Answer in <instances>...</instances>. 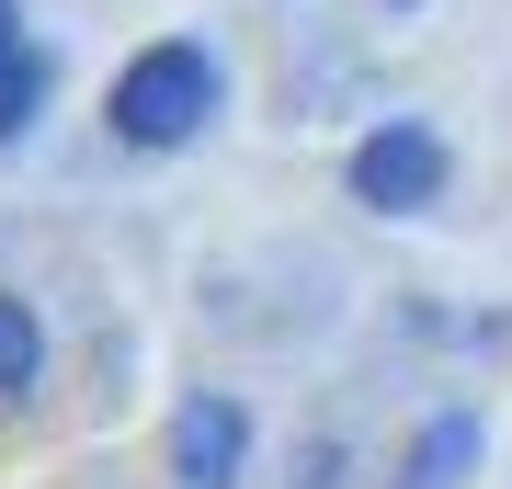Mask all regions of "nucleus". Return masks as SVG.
I'll use <instances>...</instances> for the list:
<instances>
[{
  "label": "nucleus",
  "mask_w": 512,
  "mask_h": 489,
  "mask_svg": "<svg viewBox=\"0 0 512 489\" xmlns=\"http://www.w3.org/2000/svg\"><path fill=\"white\" fill-rule=\"evenodd\" d=\"M35 364H46L35 308H23V296H0V399H23V387H35Z\"/></svg>",
  "instance_id": "20e7f679"
},
{
  "label": "nucleus",
  "mask_w": 512,
  "mask_h": 489,
  "mask_svg": "<svg viewBox=\"0 0 512 489\" xmlns=\"http://www.w3.org/2000/svg\"><path fill=\"white\" fill-rule=\"evenodd\" d=\"M444 194V137L433 126H387L353 148V205H376V217H410V205Z\"/></svg>",
  "instance_id": "f03ea898"
},
{
  "label": "nucleus",
  "mask_w": 512,
  "mask_h": 489,
  "mask_svg": "<svg viewBox=\"0 0 512 489\" xmlns=\"http://www.w3.org/2000/svg\"><path fill=\"white\" fill-rule=\"evenodd\" d=\"M35 103H46V46H12L0 57V148L35 126Z\"/></svg>",
  "instance_id": "39448f33"
},
{
  "label": "nucleus",
  "mask_w": 512,
  "mask_h": 489,
  "mask_svg": "<svg viewBox=\"0 0 512 489\" xmlns=\"http://www.w3.org/2000/svg\"><path fill=\"white\" fill-rule=\"evenodd\" d=\"M205 114H217V57L205 46H148L126 80H114V137L126 148H183Z\"/></svg>",
  "instance_id": "f257e3e1"
},
{
  "label": "nucleus",
  "mask_w": 512,
  "mask_h": 489,
  "mask_svg": "<svg viewBox=\"0 0 512 489\" xmlns=\"http://www.w3.org/2000/svg\"><path fill=\"white\" fill-rule=\"evenodd\" d=\"M467 455H478V421H433V433H421V455H410V489H456Z\"/></svg>",
  "instance_id": "423d86ee"
},
{
  "label": "nucleus",
  "mask_w": 512,
  "mask_h": 489,
  "mask_svg": "<svg viewBox=\"0 0 512 489\" xmlns=\"http://www.w3.org/2000/svg\"><path fill=\"white\" fill-rule=\"evenodd\" d=\"M12 46H23V23H12V0H0V57H12Z\"/></svg>",
  "instance_id": "0eeeda50"
},
{
  "label": "nucleus",
  "mask_w": 512,
  "mask_h": 489,
  "mask_svg": "<svg viewBox=\"0 0 512 489\" xmlns=\"http://www.w3.org/2000/svg\"><path fill=\"white\" fill-rule=\"evenodd\" d=\"M399 12H410V0H399Z\"/></svg>",
  "instance_id": "6e6552de"
},
{
  "label": "nucleus",
  "mask_w": 512,
  "mask_h": 489,
  "mask_svg": "<svg viewBox=\"0 0 512 489\" xmlns=\"http://www.w3.org/2000/svg\"><path fill=\"white\" fill-rule=\"evenodd\" d=\"M239 455H251L239 399H183V421H171V489H228Z\"/></svg>",
  "instance_id": "7ed1b4c3"
}]
</instances>
